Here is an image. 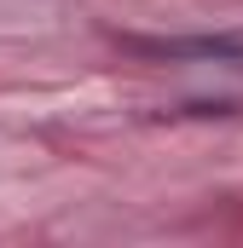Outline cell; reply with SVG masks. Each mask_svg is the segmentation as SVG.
I'll list each match as a JSON object with an SVG mask.
<instances>
[{"label": "cell", "mask_w": 243, "mask_h": 248, "mask_svg": "<svg viewBox=\"0 0 243 248\" xmlns=\"http://www.w3.org/2000/svg\"><path fill=\"white\" fill-rule=\"evenodd\" d=\"M151 58H203V63H243V35H162V41H127Z\"/></svg>", "instance_id": "6da1fadb"}]
</instances>
